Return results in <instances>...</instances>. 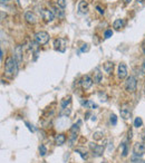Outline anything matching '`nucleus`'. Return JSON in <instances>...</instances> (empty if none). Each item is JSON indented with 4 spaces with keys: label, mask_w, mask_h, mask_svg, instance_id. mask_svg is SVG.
<instances>
[{
    "label": "nucleus",
    "mask_w": 145,
    "mask_h": 163,
    "mask_svg": "<svg viewBox=\"0 0 145 163\" xmlns=\"http://www.w3.org/2000/svg\"><path fill=\"white\" fill-rule=\"evenodd\" d=\"M142 50H143V54L145 55V41H143V44H142Z\"/></svg>",
    "instance_id": "34"
},
{
    "label": "nucleus",
    "mask_w": 145,
    "mask_h": 163,
    "mask_svg": "<svg viewBox=\"0 0 145 163\" xmlns=\"http://www.w3.org/2000/svg\"><path fill=\"white\" fill-rule=\"evenodd\" d=\"M141 136H142V140H143V141L145 142V131H143V132H142Z\"/></svg>",
    "instance_id": "35"
},
{
    "label": "nucleus",
    "mask_w": 145,
    "mask_h": 163,
    "mask_svg": "<svg viewBox=\"0 0 145 163\" xmlns=\"http://www.w3.org/2000/svg\"><path fill=\"white\" fill-rule=\"evenodd\" d=\"M65 142H66L65 134H58V135H56V137H55V143H56V145L60 146V145L65 144Z\"/></svg>",
    "instance_id": "14"
},
{
    "label": "nucleus",
    "mask_w": 145,
    "mask_h": 163,
    "mask_svg": "<svg viewBox=\"0 0 145 163\" xmlns=\"http://www.w3.org/2000/svg\"><path fill=\"white\" fill-rule=\"evenodd\" d=\"M14 59L18 62V64H20L22 62V47L21 46H17L14 49Z\"/></svg>",
    "instance_id": "11"
},
{
    "label": "nucleus",
    "mask_w": 145,
    "mask_h": 163,
    "mask_svg": "<svg viewBox=\"0 0 145 163\" xmlns=\"http://www.w3.org/2000/svg\"><path fill=\"white\" fill-rule=\"evenodd\" d=\"M133 152L134 155L136 156H142L145 154V144L142 142H136L133 146Z\"/></svg>",
    "instance_id": "5"
},
{
    "label": "nucleus",
    "mask_w": 145,
    "mask_h": 163,
    "mask_svg": "<svg viewBox=\"0 0 145 163\" xmlns=\"http://www.w3.org/2000/svg\"><path fill=\"white\" fill-rule=\"evenodd\" d=\"M70 98H72V97L68 96L67 98H65V100L62 102V108L63 110H66V108H67V105L70 106V103H72V100H70Z\"/></svg>",
    "instance_id": "20"
},
{
    "label": "nucleus",
    "mask_w": 145,
    "mask_h": 163,
    "mask_svg": "<svg viewBox=\"0 0 145 163\" xmlns=\"http://www.w3.org/2000/svg\"><path fill=\"white\" fill-rule=\"evenodd\" d=\"M113 68H114V64H113L112 62H106V63L104 64V71H105L107 74H112Z\"/></svg>",
    "instance_id": "19"
},
{
    "label": "nucleus",
    "mask_w": 145,
    "mask_h": 163,
    "mask_svg": "<svg viewBox=\"0 0 145 163\" xmlns=\"http://www.w3.org/2000/svg\"><path fill=\"white\" fill-rule=\"evenodd\" d=\"M76 153H78V154H79V155L82 156V158H83L84 160L87 159V154H86V152L84 153V152H82L80 150H76Z\"/></svg>",
    "instance_id": "30"
},
{
    "label": "nucleus",
    "mask_w": 145,
    "mask_h": 163,
    "mask_svg": "<svg viewBox=\"0 0 145 163\" xmlns=\"http://www.w3.org/2000/svg\"><path fill=\"white\" fill-rule=\"evenodd\" d=\"M121 116H122L124 120H128V119H130L132 113H130V111L128 110V108L124 107V108H122V110H121Z\"/></svg>",
    "instance_id": "18"
},
{
    "label": "nucleus",
    "mask_w": 145,
    "mask_h": 163,
    "mask_svg": "<svg viewBox=\"0 0 145 163\" xmlns=\"http://www.w3.org/2000/svg\"><path fill=\"white\" fill-rule=\"evenodd\" d=\"M143 125V121H142L141 117H136V119L134 120V126L135 127H141V126Z\"/></svg>",
    "instance_id": "23"
},
{
    "label": "nucleus",
    "mask_w": 145,
    "mask_h": 163,
    "mask_svg": "<svg viewBox=\"0 0 145 163\" xmlns=\"http://www.w3.org/2000/svg\"><path fill=\"white\" fill-rule=\"evenodd\" d=\"M35 41L39 45H46L49 41V35L46 31H38L35 34Z\"/></svg>",
    "instance_id": "2"
},
{
    "label": "nucleus",
    "mask_w": 145,
    "mask_h": 163,
    "mask_svg": "<svg viewBox=\"0 0 145 163\" xmlns=\"http://www.w3.org/2000/svg\"><path fill=\"white\" fill-rule=\"evenodd\" d=\"M137 1H138V2H141V4H142V2H144V0H137Z\"/></svg>",
    "instance_id": "38"
},
{
    "label": "nucleus",
    "mask_w": 145,
    "mask_h": 163,
    "mask_svg": "<svg viewBox=\"0 0 145 163\" xmlns=\"http://www.w3.org/2000/svg\"><path fill=\"white\" fill-rule=\"evenodd\" d=\"M41 16H43V19L46 22H50L55 17L54 12L51 10H48V9H43L41 10Z\"/></svg>",
    "instance_id": "8"
},
{
    "label": "nucleus",
    "mask_w": 145,
    "mask_h": 163,
    "mask_svg": "<svg viewBox=\"0 0 145 163\" xmlns=\"http://www.w3.org/2000/svg\"><path fill=\"white\" fill-rule=\"evenodd\" d=\"M136 85H137V81H136V78H135L134 76L127 77L126 82H125V88H126L127 92H130V93L135 92Z\"/></svg>",
    "instance_id": "3"
},
{
    "label": "nucleus",
    "mask_w": 145,
    "mask_h": 163,
    "mask_svg": "<svg viewBox=\"0 0 145 163\" xmlns=\"http://www.w3.org/2000/svg\"><path fill=\"white\" fill-rule=\"evenodd\" d=\"M66 46H67V41H66L65 38H57V39L54 41V47L58 52L65 53Z\"/></svg>",
    "instance_id": "4"
},
{
    "label": "nucleus",
    "mask_w": 145,
    "mask_h": 163,
    "mask_svg": "<svg viewBox=\"0 0 145 163\" xmlns=\"http://www.w3.org/2000/svg\"><path fill=\"white\" fill-rule=\"evenodd\" d=\"M5 73L7 77H14L18 73V62L14 57H8L5 63Z\"/></svg>",
    "instance_id": "1"
},
{
    "label": "nucleus",
    "mask_w": 145,
    "mask_h": 163,
    "mask_svg": "<svg viewBox=\"0 0 145 163\" xmlns=\"http://www.w3.org/2000/svg\"><path fill=\"white\" fill-rule=\"evenodd\" d=\"M130 1H132V0H124V2H125V4H130Z\"/></svg>",
    "instance_id": "37"
},
{
    "label": "nucleus",
    "mask_w": 145,
    "mask_h": 163,
    "mask_svg": "<svg viewBox=\"0 0 145 163\" xmlns=\"http://www.w3.org/2000/svg\"><path fill=\"white\" fill-rule=\"evenodd\" d=\"M0 1H1V4L4 5V4H6V2H8L9 0H0Z\"/></svg>",
    "instance_id": "36"
},
{
    "label": "nucleus",
    "mask_w": 145,
    "mask_h": 163,
    "mask_svg": "<svg viewBox=\"0 0 145 163\" xmlns=\"http://www.w3.org/2000/svg\"><path fill=\"white\" fill-rule=\"evenodd\" d=\"M78 12L82 14V15H86L87 12H88V4H87L86 1H79V4H78Z\"/></svg>",
    "instance_id": "10"
},
{
    "label": "nucleus",
    "mask_w": 145,
    "mask_h": 163,
    "mask_svg": "<svg viewBox=\"0 0 145 163\" xmlns=\"http://www.w3.org/2000/svg\"><path fill=\"white\" fill-rule=\"evenodd\" d=\"M56 4H57L58 7L63 8V9L66 7V1H65V0H57V1H56Z\"/></svg>",
    "instance_id": "25"
},
{
    "label": "nucleus",
    "mask_w": 145,
    "mask_h": 163,
    "mask_svg": "<svg viewBox=\"0 0 145 163\" xmlns=\"http://www.w3.org/2000/svg\"><path fill=\"white\" fill-rule=\"evenodd\" d=\"M142 73L145 74V59H144V62H143V65H142Z\"/></svg>",
    "instance_id": "33"
},
{
    "label": "nucleus",
    "mask_w": 145,
    "mask_h": 163,
    "mask_svg": "<svg viewBox=\"0 0 145 163\" xmlns=\"http://www.w3.org/2000/svg\"><path fill=\"white\" fill-rule=\"evenodd\" d=\"M102 78H103V73H102L101 69H99L98 67H96L94 69V82L95 83H97V84H99L102 81Z\"/></svg>",
    "instance_id": "13"
},
{
    "label": "nucleus",
    "mask_w": 145,
    "mask_h": 163,
    "mask_svg": "<svg viewBox=\"0 0 145 163\" xmlns=\"http://www.w3.org/2000/svg\"><path fill=\"white\" fill-rule=\"evenodd\" d=\"M127 76V68H126V65L125 64H120V66H118V78L120 79H124V78H126Z\"/></svg>",
    "instance_id": "9"
},
{
    "label": "nucleus",
    "mask_w": 145,
    "mask_h": 163,
    "mask_svg": "<svg viewBox=\"0 0 145 163\" xmlns=\"http://www.w3.org/2000/svg\"><path fill=\"white\" fill-rule=\"evenodd\" d=\"M96 9H97V10L99 11V14H102V15L104 14V10H103V9H102V8L99 7V6H96Z\"/></svg>",
    "instance_id": "32"
},
{
    "label": "nucleus",
    "mask_w": 145,
    "mask_h": 163,
    "mask_svg": "<svg viewBox=\"0 0 145 163\" xmlns=\"http://www.w3.org/2000/svg\"><path fill=\"white\" fill-rule=\"evenodd\" d=\"M121 148H122V155L126 156L127 155V152H128V148H127V144L125 143V142H124V143H122Z\"/></svg>",
    "instance_id": "22"
},
{
    "label": "nucleus",
    "mask_w": 145,
    "mask_h": 163,
    "mask_svg": "<svg viewBox=\"0 0 145 163\" xmlns=\"http://www.w3.org/2000/svg\"><path fill=\"white\" fill-rule=\"evenodd\" d=\"M85 107H89V108H96L97 107V105L94 103V102H92V101H87L85 103L83 104Z\"/></svg>",
    "instance_id": "21"
},
{
    "label": "nucleus",
    "mask_w": 145,
    "mask_h": 163,
    "mask_svg": "<svg viewBox=\"0 0 145 163\" xmlns=\"http://www.w3.org/2000/svg\"><path fill=\"white\" fill-rule=\"evenodd\" d=\"M113 36V31L111 29H107L105 31V34H104V37L106 38V39H107V38H111Z\"/></svg>",
    "instance_id": "28"
},
{
    "label": "nucleus",
    "mask_w": 145,
    "mask_h": 163,
    "mask_svg": "<svg viewBox=\"0 0 145 163\" xmlns=\"http://www.w3.org/2000/svg\"><path fill=\"white\" fill-rule=\"evenodd\" d=\"M102 163H108V162H106V161H103V162H102Z\"/></svg>",
    "instance_id": "39"
},
{
    "label": "nucleus",
    "mask_w": 145,
    "mask_h": 163,
    "mask_svg": "<svg viewBox=\"0 0 145 163\" xmlns=\"http://www.w3.org/2000/svg\"><path fill=\"white\" fill-rule=\"evenodd\" d=\"M124 25H125V20L124 19H116L115 21H114V24H113V27L116 30H120L121 28H123Z\"/></svg>",
    "instance_id": "17"
},
{
    "label": "nucleus",
    "mask_w": 145,
    "mask_h": 163,
    "mask_svg": "<svg viewBox=\"0 0 145 163\" xmlns=\"http://www.w3.org/2000/svg\"><path fill=\"white\" fill-rule=\"evenodd\" d=\"M51 11L54 12L55 16H57V17H59V18H63L64 16H65V12H64V10H63V8L60 7H53V9H51Z\"/></svg>",
    "instance_id": "15"
},
{
    "label": "nucleus",
    "mask_w": 145,
    "mask_h": 163,
    "mask_svg": "<svg viewBox=\"0 0 145 163\" xmlns=\"http://www.w3.org/2000/svg\"><path fill=\"white\" fill-rule=\"evenodd\" d=\"M93 82H94V79H93L91 76L85 75V76L82 78L80 85H82V87H83L84 89H88V88H91V87H92V85H93Z\"/></svg>",
    "instance_id": "7"
},
{
    "label": "nucleus",
    "mask_w": 145,
    "mask_h": 163,
    "mask_svg": "<svg viewBox=\"0 0 145 163\" xmlns=\"http://www.w3.org/2000/svg\"><path fill=\"white\" fill-rule=\"evenodd\" d=\"M39 152H40V155H46V153H47V149H46V146L45 145H40L39 146Z\"/></svg>",
    "instance_id": "24"
},
{
    "label": "nucleus",
    "mask_w": 145,
    "mask_h": 163,
    "mask_svg": "<svg viewBox=\"0 0 145 163\" xmlns=\"http://www.w3.org/2000/svg\"><path fill=\"white\" fill-rule=\"evenodd\" d=\"M111 123H112L113 125H116V124H117V117H116L115 114L111 115Z\"/></svg>",
    "instance_id": "29"
},
{
    "label": "nucleus",
    "mask_w": 145,
    "mask_h": 163,
    "mask_svg": "<svg viewBox=\"0 0 145 163\" xmlns=\"http://www.w3.org/2000/svg\"><path fill=\"white\" fill-rule=\"evenodd\" d=\"M93 137H94V140H101L102 137H103V133L102 132H95Z\"/></svg>",
    "instance_id": "26"
},
{
    "label": "nucleus",
    "mask_w": 145,
    "mask_h": 163,
    "mask_svg": "<svg viewBox=\"0 0 145 163\" xmlns=\"http://www.w3.org/2000/svg\"><path fill=\"white\" fill-rule=\"evenodd\" d=\"M29 48H30V50L35 54V56H37V54L39 52V44L36 43V41H31V43L29 44Z\"/></svg>",
    "instance_id": "16"
},
{
    "label": "nucleus",
    "mask_w": 145,
    "mask_h": 163,
    "mask_svg": "<svg viewBox=\"0 0 145 163\" xmlns=\"http://www.w3.org/2000/svg\"><path fill=\"white\" fill-rule=\"evenodd\" d=\"M26 125H27V127H28V129H29V130H30V131H31V132H34V131H35V130H34L33 125H30V124H29V123H27V122H26Z\"/></svg>",
    "instance_id": "31"
},
{
    "label": "nucleus",
    "mask_w": 145,
    "mask_h": 163,
    "mask_svg": "<svg viewBox=\"0 0 145 163\" xmlns=\"http://www.w3.org/2000/svg\"><path fill=\"white\" fill-rule=\"evenodd\" d=\"M25 19H26V21L29 22V24H31V25H34V24L37 21L36 16L34 15L33 12H30V11H27L25 14Z\"/></svg>",
    "instance_id": "12"
},
{
    "label": "nucleus",
    "mask_w": 145,
    "mask_h": 163,
    "mask_svg": "<svg viewBox=\"0 0 145 163\" xmlns=\"http://www.w3.org/2000/svg\"><path fill=\"white\" fill-rule=\"evenodd\" d=\"M80 50L83 53H87L88 50H89V45L88 44H84L82 47H80Z\"/></svg>",
    "instance_id": "27"
},
{
    "label": "nucleus",
    "mask_w": 145,
    "mask_h": 163,
    "mask_svg": "<svg viewBox=\"0 0 145 163\" xmlns=\"http://www.w3.org/2000/svg\"><path fill=\"white\" fill-rule=\"evenodd\" d=\"M89 148H91L94 156L103 155V152H104V146H103V145H97V144H95V143H89Z\"/></svg>",
    "instance_id": "6"
}]
</instances>
